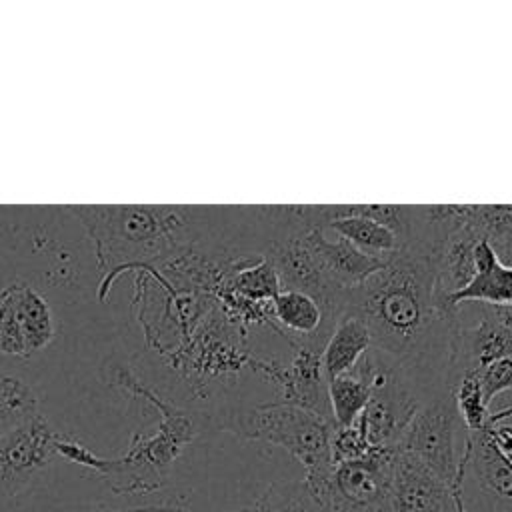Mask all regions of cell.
Here are the masks:
<instances>
[{"mask_svg":"<svg viewBox=\"0 0 512 512\" xmlns=\"http://www.w3.org/2000/svg\"><path fill=\"white\" fill-rule=\"evenodd\" d=\"M372 450H374V446H370V442L366 440L358 422L352 426H334L332 424V432H330L332 464L358 460Z\"/></svg>","mask_w":512,"mask_h":512,"instance_id":"cell-22","label":"cell"},{"mask_svg":"<svg viewBox=\"0 0 512 512\" xmlns=\"http://www.w3.org/2000/svg\"><path fill=\"white\" fill-rule=\"evenodd\" d=\"M270 314L280 326V334L294 336V340H328L332 330V326L324 320L320 302L300 290H280L270 302Z\"/></svg>","mask_w":512,"mask_h":512,"instance_id":"cell-15","label":"cell"},{"mask_svg":"<svg viewBox=\"0 0 512 512\" xmlns=\"http://www.w3.org/2000/svg\"><path fill=\"white\" fill-rule=\"evenodd\" d=\"M104 512H192L182 506H134V508H122V510H104Z\"/></svg>","mask_w":512,"mask_h":512,"instance_id":"cell-25","label":"cell"},{"mask_svg":"<svg viewBox=\"0 0 512 512\" xmlns=\"http://www.w3.org/2000/svg\"><path fill=\"white\" fill-rule=\"evenodd\" d=\"M464 450L468 456L466 478H474L494 512H512V460L496 448L488 428L466 432Z\"/></svg>","mask_w":512,"mask_h":512,"instance_id":"cell-11","label":"cell"},{"mask_svg":"<svg viewBox=\"0 0 512 512\" xmlns=\"http://www.w3.org/2000/svg\"><path fill=\"white\" fill-rule=\"evenodd\" d=\"M472 374L478 378L484 400L490 406L494 396L512 390V356L496 358Z\"/></svg>","mask_w":512,"mask_h":512,"instance_id":"cell-23","label":"cell"},{"mask_svg":"<svg viewBox=\"0 0 512 512\" xmlns=\"http://www.w3.org/2000/svg\"><path fill=\"white\" fill-rule=\"evenodd\" d=\"M370 392V382L358 366L328 380V402L334 426L356 424L370 400Z\"/></svg>","mask_w":512,"mask_h":512,"instance_id":"cell-17","label":"cell"},{"mask_svg":"<svg viewBox=\"0 0 512 512\" xmlns=\"http://www.w3.org/2000/svg\"><path fill=\"white\" fill-rule=\"evenodd\" d=\"M322 210L328 230L370 256L390 260L394 254L404 250L402 240L390 228L372 218L348 212L344 204L322 206Z\"/></svg>","mask_w":512,"mask_h":512,"instance_id":"cell-14","label":"cell"},{"mask_svg":"<svg viewBox=\"0 0 512 512\" xmlns=\"http://www.w3.org/2000/svg\"><path fill=\"white\" fill-rule=\"evenodd\" d=\"M488 434L492 438V442L496 444V448L512 460V426L510 424H494V426H488Z\"/></svg>","mask_w":512,"mask_h":512,"instance_id":"cell-24","label":"cell"},{"mask_svg":"<svg viewBox=\"0 0 512 512\" xmlns=\"http://www.w3.org/2000/svg\"><path fill=\"white\" fill-rule=\"evenodd\" d=\"M342 312L368 326L372 348L392 358L424 400L452 390L460 308H448L438 294L428 256L408 248L394 254L346 292Z\"/></svg>","mask_w":512,"mask_h":512,"instance_id":"cell-1","label":"cell"},{"mask_svg":"<svg viewBox=\"0 0 512 512\" xmlns=\"http://www.w3.org/2000/svg\"><path fill=\"white\" fill-rule=\"evenodd\" d=\"M326 340H294V356L288 366L274 360H252L254 370L278 388L280 402L304 408L332 422L328 402V380L322 368V350Z\"/></svg>","mask_w":512,"mask_h":512,"instance_id":"cell-9","label":"cell"},{"mask_svg":"<svg viewBox=\"0 0 512 512\" xmlns=\"http://www.w3.org/2000/svg\"><path fill=\"white\" fill-rule=\"evenodd\" d=\"M36 412V392L22 378L0 370V436Z\"/></svg>","mask_w":512,"mask_h":512,"instance_id":"cell-20","label":"cell"},{"mask_svg":"<svg viewBox=\"0 0 512 512\" xmlns=\"http://www.w3.org/2000/svg\"><path fill=\"white\" fill-rule=\"evenodd\" d=\"M324 230L326 228L314 230V248L324 272L336 288L350 290L386 266L388 260L370 256L340 236L326 238Z\"/></svg>","mask_w":512,"mask_h":512,"instance_id":"cell-13","label":"cell"},{"mask_svg":"<svg viewBox=\"0 0 512 512\" xmlns=\"http://www.w3.org/2000/svg\"><path fill=\"white\" fill-rule=\"evenodd\" d=\"M470 224L512 266V204H472Z\"/></svg>","mask_w":512,"mask_h":512,"instance_id":"cell-19","label":"cell"},{"mask_svg":"<svg viewBox=\"0 0 512 512\" xmlns=\"http://www.w3.org/2000/svg\"><path fill=\"white\" fill-rule=\"evenodd\" d=\"M86 226L100 270L110 280L126 268L190 248L204 230V210L192 206H68Z\"/></svg>","mask_w":512,"mask_h":512,"instance_id":"cell-3","label":"cell"},{"mask_svg":"<svg viewBox=\"0 0 512 512\" xmlns=\"http://www.w3.org/2000/svg\"><path fill=\"white\" fill-rule=\"evenodd\" d=\"M372 346L368 326L352 312H342L324 344L322 368L326 380L350 372L362 354Z\"/></svg>","mask_w":512,"mask_h":512,"instance_id":"cell-16","label":"cell"},{"mask_svg":"<svg viewBox=\"0 0 512 512\" xmlns=\"http://www.w3.org/2000/svg\"><path fill=\"white\" fill-rule=\"evenodd\" d=\"M474 260V278L446 300L448 308L458 310L466 302L486 306H512V266L498 258L488 240L478 242Z\"/></svg>","mask_w":512,"mask_h":512,"instance_id":"cell-12","label":"cell"},{"mask_svg":"<svg viewBox=\"0 0 512 512\" xmlns=\"http://www.w3.org/2000/svg\"><path fill=\"white\" fill-rule=\"evenodd\" d=\"M234 512H254V506H250V508H242V510H234Z\"/></svg>","mask_w":512,"mask_h":512,"instance_id":"cell-26","label":"cell"},{"mask_svg":"<svg viewBox=\"0 0 512 512\" xmlns=\"http://www.w3.org/2000/svg\"><path fill=\"white\" fill-rule=\"evenodd\" d=\"M330 420L286 402L224 406L212 414V432H230L242 440H256L284 448L306 472L310 490H318L332 474Z\"/></svg>","mask_w":512,"mask_h":512,"instance_id":"cell-4","label":"cell"},{"mask_svg":"<svg viewBox=\"0 0 512 512\" xmlns=\"http://www.w3.org/2000/svg\"><path fill=\"white\" fill-rule=\"evenodd\" d=\"M392 512H470L448 484L412 454L394 448L390 466Z\"/></svg>","mask_w":512,"mask_h":512,"instance_id":"cell-10","label":"cell"},{"mask_svg":"<svg viewBox=\"0 0 512 512\" xmlns=\"http://www.w3.org/2000/svg\"><path fill=\"white\" fill-rule=\"evenodd\" d=\"M56 334L48 300L28 282L14 280L0 292V356L30 358Z\"/></svg>","mask_w":512,"mask_h":512,"instance_id":"cell-8","label":"cell"},{"mask_svg":"<svg viewBox=\"0 0 512 512\" xmlns=\"http://www.w3.org/2000/svg\"><path fill=\"white\" fill-rule=\"evenodd\" d=\"M254 512H326L306 480H280L264 488Z\"/></svg>","mask_w":512,"mask_h":512,"instance_id":"cell-18","label":"cell"},{"mask_svg":"<svg viewBox=\"0 0 512 512\" xmlns=\"http://www.w3.org/2000/svg\"><path fill=\"white\" fill-rule=\"evenodd\" d=\"M60 432L36 412L0 436V504L24 494L58 458Z\"/></svg>","mask_w":512,"mask_h":512,"instance_id":"cell-7","label":"cell"},{"mask_svg":"<svg viewBox=\"0 0 512 512\" xmlns=\"http://www.w3.org/2000/svg\"><path fill=\"white\" fill-rule=\"evenodd\" d=\"M392 452L394 448H374L358 460L334 464L330 478L312 492L326 512H392Z\"/></svg>","mask_w":512,"mask_h":512,"instance_id":"cell-6","label":"cell"},{"mask_svg":"<svg viewBox=\"0 0 512 512\" xmlns=\"http://www.w3.org/2000/svg\"><path fill=\"white\" fill-rule=\"evenodd\" d=\"M114 382L128 394L144 398L158 412L156 428L152 432H136L128 450L118 458L94 454L64 434L56 442V452L68 462L94 470L114 494L144 496L158 492L168 484L184 448L200 434L212 432L210 416L164 398L126 368H118Z\"/></svg>","mask_w":512,"mask_h":512,"instance_id":"cell-2","label":"cell"},{"mask_svg":"<svg viewBox=\"0 0 512 512\" xmlns=\"http://www.w3.org/2000/svg\"><path fill=\"white\" fill-rule=\"evenodd\" d=\"M460 432H466V428L458 416L452 390H446L426 398L418 406L396 448L418 458L448 484L460 500H464L466 470L460 468Z\"/></svg>","mask_w":512,"mask_h":512,"instance_id":"cell-5","label":"cell"},{"mask_svg":"<svg viewBox=\"0 0 512 512\" xmlns=\"http://www.w3.org/2000/svg\"><path fill=\"white\" fill-rule=\"evenodd\" d=\"M452 398L466 432H480L490 426V406L474 374H462L452 384Z\"/></svg>","mask_w":512,"mask_h":512,"instance_id":"cell-21","label":"cell"}]
</instances>
